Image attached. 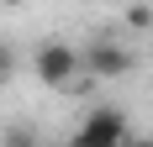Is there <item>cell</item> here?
<instances>
[{"instance_id": "1", "label": "cell", "mask_w": 153, "mask_h": 147, "mask_svg": "<svg viewBox=\"0 0 153 147\" xmlns=\"http://www.w3.org/2000/svg\"><path fill=\"white\" fill-rule=\"evenodd\" d=\"M32 74H37L48 89H74V79L85 74V63H79V53L69 42H42L32 53Z\"/></svg>"}, {"instance_id": "2", "label": "cell", "mask_w": 153, "mask_h": 147, "mask_svg": "<svg viewBox=\"0 0 153 147\" xmlns=\"http://www.w3.org/2000/svg\"><path fill=\"white\" fill-rule=\"evenodd\" d=\"M127 132H132V126H127V116L116 105H95L90 116L79 121V132L69 137V147H122Z\"/></svg>"}, {"instance_id": "3", "label": "cell", "mask_w": 153, "mask_h": 147, "mask_svg": "<svg viewBox=\"0 0 153 147\" xmlns=\"http://www.w3.org/2000/svg\"><path fill=\"white\" fill-rule=\"evenodd\" d=\"M79 63H85L90 79H127V74L137 68V63H132V47H122L116 37H95V42L79 53Z\"/></svg>"}, {"instance_id": "4", "label": "cell", "mask_w": 153, "mask_h": 147, "mask_svg": "<svg viewBox=\"0 0 153 147\" xmlns=\"http://www.w3.org/2000/svg\"><path fill=\"white\" fill-rule=\"evenodd\" d=\"M0 147H37V132L16 121V126H5V137H0Z\"/></svg>"}, {"instance_id": "5", "label": "cell", "mask_w": 153, "mask_h": 147, "mask_svg": "<svg viewBox=\"0 0 153 147\" xmlns=\"http://www.w3.org/2000/svg\"><path fill=\"white\" fill-rule=\"evenodd\" d=\"M127 26H137V32L153 26V5L148 0H132V5H127Z\"/></svg>"}, {"instance_id": "6", "label": "cell", "mask_w": 153, "mask_h": 147, "mask_svg": "<svg viewBox=\"0 0 153 147\" xmlns=\"http://www.w3.org/2000/svg\"><path fill=\"white\" fill-rule=\"evenodd\" d=\"M11 68H16V53H11V42H0V84L11 79Z\"/></svg>"}, {"instance_id": "7", "label": "cell", "mask_w": 153, "mask_h": 147, "mask_svg": "<svg viewBox=\"0 0 153 147\" xmlns=\"http://www.w3.org/2000/svg\"><path fill=\"white\" fill-rule=\"evenodd\" d=\"M122 147H153V137H148V132H127Z\"/></svg>"}, {"instance_id": "8", "label": "cell", "mask_w": 153, "mask_h": 147, "mask_svg": "<svg viewBox=\"0 0 153 147\" xmlns=\"http://www.w3.org/2000/svg\"><path fill=\"white\" fill-rule=\"evenodd\" d=\"M0 5H27V0H0Z\"/></svg>"}, {"instance_id": "9", "label": "cell", "mask_w": 153, "mask_h": 147, "mask_svg": "<svg viewBox=\"0 0 153 147\" xmlns=\"http://www.w3.org/2000/svg\"><path fill=\"white\" fill-rule=\"evenodd\" d=\"M37 147H53V142H37ZM63 147H69V142H63Z\"/></svg>"}]
</instances>
